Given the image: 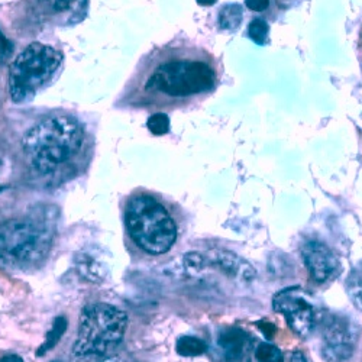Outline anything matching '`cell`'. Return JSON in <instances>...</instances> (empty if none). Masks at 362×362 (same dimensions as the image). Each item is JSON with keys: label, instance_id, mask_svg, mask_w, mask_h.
<instances>
[{"label": "cell", "instance_id": "cell-1", "mask_svg": "<svg viewBox=\"0 0 362 362\" xmlns=\"http://www.w3.org/2000/svg\"><path fill=\"white\" fill-rule=\"evenodd\" d=\"M84 131L78 120L66 115L45 117L22 142L23 154L34 170L51 173L70 161L83 145Z\"/></svg>", "mask_w": 362, "mask_h": 362}, {"label": "cell", "instance_id": "cell-2", "mask_svg": "<svg viewBox=\"0 0 362 362\" xmlns=\"http://www.w3.org/2000/svg\"><path fill=\"white\" fill-rule=\"evenodd\" d=\"M128 329V316L112 305L87 306L78 323L71 362H105L120 346Z\"/></svg>", "mask_w": 362, "mask_h": 362}, {"label": "cell", "instance_id": "cell-3", "mask_svg": "<svg viewBox=\"0 0 362 362\" xmlns=\"http://www.w3.org/2000/svg\"><path fill=\"white\" fill-rule=\"evenodd\" d=\"M63 54L51 45L29 44L11 64L9 95L15 103L33 100L59 73Z\"/></svg>", "mask_w": 362, "mask_h": 362}, {"label": "cell", "instance_id": "cell-4", "mask_svg": "<svg viewBox=\"0 0 362 362\" xmlns=\"http://www.w3.org/2000/svg\"><path fill=\"white\" fill-rule=\"evenodd\" d=\"M127 226L134 243L151 255L168 252L177 239V228L167 209L146 194L135 196L128 203Z\"/></svg>", "mask_w": 362, "mask_h": 362}, {"label": "cell", "instance_id": "cell-5", "mask_svg": "<svg viewBox=\"0 0 362 362\" xmlns=\"http://www.w3.org/2000/svg\"><path fill=\"white\" fill-rule=\"evenodd\" d=\"M52 245V232L34 219H12L0 225V264L25 269L41 264Z\"/></svg>", "mask_w": 362, "mask_h": 362}, {"label": "cell", "instance_id": "cell-6", "mask_svg": "<svg viewBox=\"0 0 362 362\" xmlns=\"http://www.w3.org/2000/svg\"><path fill=\"white\" fill-rule=\"evenodd\" d=\"M216 73L199 58H177L158 66L149 76L145 88L170 98L183 99L207 93L215 87Z\"/></svg>", "mask_w": 362, "mask_h": 362}, {"label": "cell", "instance_id": "cell-7", "mask_svg": "<svg viewBox=\"0 0 362 362\" xmlns=\"http://www.w3.org/2000/svg\"><path fill=\"white\" fill-rule=\"evenodd\" d=\"M274 310L281 313L296 335L306 338L315 327L316 313L310 297L300 287L284 288L273 300Z\"/></svg>", "mask_w": 362, "mask_h": 362}, {"label": "cell", "instance_id": "cell-8", "mask_svg": "<svg viewBox=\"0 0 362 362\" xmlns=\"http://www.w3.org/2000/svg\"><path fill=\"white\" fill-rule=\"evenodd\" d=\"M323 339V356L327 362H345L352 356L356 337L345 317H332L325 327Z\"/></svg>", "mask_w": 362, "mask_h": 362}, {"label": "cell", "instance_id": "cell-9", "mask_svg": "<svg viewBox=\"0 0 362 362\" xmlns=\"http://www.w3.org/2000/svg\"><path fill=\"white\" fill-rule=\"evenodd\" d=\"M301 258H303L312 279L317 283L327 281L338 269L337 257L327 245L319 240H309L301 247Z\"/></svg>", "mask_w": 362, "mask_h": 362}, {"label": "cell", "instance_id": "cell-10", "mask_svg": "<svg viewBox=\"0 0 362 362\" xmlns=\"http://www.w3.org/2000/svg\"><path fill=\"white\" fill-rule=\"evenodd\" d=\"M40 12L57 25H76L84 19L88 0H37Z\"/></svg>", "mask_w": 362, "mask_h": 362}, {"label": "cell", "instance_id": "cell-11", "mask_svg": "<svg viewBox=\"0 0 362 362\" xmlns=\"http://www.w3.org/2000/svg\"><path fill=\"white\" fill-rule=\"evenodd\" d=\"M218 344L229 362H239L244 356L247 335L239 327H226L221 332Z\"/></svg>", "mask_w": 362, "mask_h": 362}, {"label": "cell", "instance_id": "cell-12", "mask_svg": "<svg viewBox=\"0 0 362 362\" xmlns=\"http://www.w3.org/2000/svg\"><path fill=\"white\" fill-rule=\"evenodd\" d=\"M212 259L229 277H243L247 280H252L254 277V271L251 267L235 254L218 251L212 255Z\"/></svg>", "mask_w": 362, "mask_h": 362}, {"label": "cell", "instance_id": "cell-13", "mask_svg": "<svg viewBox=\"0 0 362 362\" xmlns=\"http://www.w3.org/2000/svg\"><path fill=\"white\" fill-rule=\"evenodd\" d=\"M243 6L230 4L225 5L219 13V26L225 31H235V29L239 28L240 22H243Z\"/></svg>", "mask_w": 362, "mask_h": 362}, {"label": "cell", "instance_id": "cell-14", "mask_svg": "<svg viewBox=\"0 0 362 362\" xmlns=\"http://www.w3.org/2000/svg\"><path fill=\"white\" fill-rule=\"evenodd\" d=\"M66 330H67V320L64 317H62V316L57 317L54 320V323H52L51 330L47 334V338L44 341V344L40 346L37 354L41 356V355H45L47 352H49L59 342V339L63 338Z\"/></svg>", "mask_w": 362, "mask_h": 362}, {"label": "cell", "instance_id": "cell-15", "mask_svg": "<svg viewBox=\"0 0 362 362\" xmlns=\"http://www.w3.org/2000/svg\"><path fill=\"white\" fill-rule=\"evenodd\" d=\"M175 349L181 356H199L207 351V345L196 337H181L177 341Z\"/></svg>", "mask_w": 362, "mask_h": 362}, {"label": "cell", "instance_id": "cell-16", "mask_svg": "<svg viewBox=\"0 0 362 362\" xmlns=\"http://www.w3.org/2000/svg\"><path fill=\"white\" fill-rule=\"evenodd\" d=\"M269 25L264 19H254L248 26V37L258 45H264L268 41Z\"/></svg>", "mask_w": 362, "mask_h": 362}, {"label": "cell", "instance_id": "cell-17", "mask_svg": "<svg viewBox=\"0 0 362 362\" xmlns=\"http://www.w3.org/2000/svg\"><path fill=\"white\" fill-rule=\"evenodd\" d=\"M255 358L258 362H284L283 352L271 344H259L255 351Z\"/></svg>", "mask_w": 362, "mask_h": 362}, {"label": "cell", "instance_id": "cell-18", "mask_svg": "<svg viewBox=\"0 0 362 362\" xmlns=\"http://www.w3.org/2000/svg\"><path fill=\"white\" fill-rule=\"evenodd\" d=\"M148 129L154 135H165L170 131V117L165 113H156L148 119Z\"/></svg>", "mask_w": 362, "mask_h": 362}, {"label": "cell", "instance_id": "cell-19", "mask_svg": "<svg viewBox=\"0 0 362 362\" xmlns=\"http://www.w3.org/2000/svg\"><path fill=\"white\" fill-rule=\"evenodd\" d=\"M245 5L250 11L262 12L269 6V0H245Z\"/></svg>", "mask_w": 362, "mask_h": 362}, {"label": "cell", "instance_id": "cell-20", "mask_svg": "<svg viewBox=\"0 0 362 362\" xmlns=\"http://www.w3.org/2000/svg\"><path fill=\"white\" fill-rule=\"evenodd\" d=\"M0 362H23V359L19 355H6L0 359Z\"/></svg>", "mask_w": 362, "mask_h": 362}, {"label": "cell", "instance_id": "cell-21", "mask_svg": "<svg viewBox=\"0 0 362 362\" xmlns=\"http://www.w3.org/2000/svg\"><path fill=\"white\" fill-rule=\"evenodd\" d=\"M355 301L359 309H362V284L355 290Z\"/></svg>", "mask_w": 362, "mask_h": 362}, {"label": "cell", "instance_id": "cell-22", "mask_svg": "<svg viewBox=\"0 0 362 362\" xmlns=\"http://www.w3.org/2000/svg\"><path fill=\"white\" fill-rule=\"evenodd\" d=\"M291 362H308V359L301 352H294L291 356Z\"/></svg>", "mask_w": 362, "mask_h": 362}, {"label": "cell", "instance_id": "cell-23", "mask_svg": "<svg viewBox=\"0 0 362 362\" xmlns=\"http://www.w3.org/2000/svg\"><path fill=\"white\" fill-rule=\"evenodd\" d=\"M200 6H214L218 0H196Z\"/></svg>", "mask_w": 362, "mask_h": 362}]
</instances>
